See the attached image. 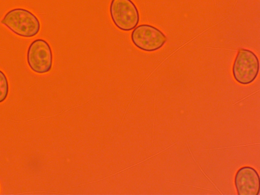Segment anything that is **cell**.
Returning a JSON list of instances; mask_svg holds the SVG:
<instances>
[{"instance_id":"cell-1","label":"cell","mask_w":260,"mask_h":195,"mask_svg":"<svg viewBox=\"0 0 260 195\" xmlns=\"http://www.w3.org/2000/svg\"><path fill=\"white\" fill-rule=\"evenodd\" d=\"M1 23L13 34L26 38L36 36L41 28L38 18L31 11L21 8L9 11Z\"/></svg>"},{"instance_id":"cell-2","label":"cell","mask_w":260,"mask_h":195,"mask_svg":"<svg viewBox=\"0 0 260 195\" xmlns=\"http://www.w3.org/2000/svg\"><path fill=\"white\" fill-rule=\"evenodd\" d=\"M259 71L257 56L249 49H240L232 67V74L236 81L241 85H249L255 81Z\"/></svg>"},{"instance_id":"cell-3","label":"cell","mask_w":260,"mask_h":195,"mask_svg":"<svg viewBox=\"0 0 260 195\" xmlns=\"http://www.w3.org/2000/svg\"><path fill=\"white\" fill-rule=\"evenodd\" d=\"M109 10L114 24L122 31H131L139 23V12L132 0H112Z\"/></svg>"},{"instance_id":"cell-4","label":"cell","mask_w":260,"mask_h":195,"mask_svg":"<svg viewBox=\"0 0 260 195\" xmlns=\"http://www.w3.org/2000/svg\"><path fill=\"white\" fill-rule=\"evenodd\" d=\"M131 38L135 46L148 52L159 50L167 41L166 36L161 30L148 24L137 26L132 31Z\"/></svg>"},{"instance_id":"cell-5","label":"cell","mask_w":260,"mask_h":195,"mask_svg":"<svg viewBox=\"0 0 260 195\" xmlns=\"http://www.w3.org/2000/svg\"><path fill=\"white\" fill-rule=\"evenodd\" d=\"M27 62L34 72L43 74L50 72L53 65V54L50 44L45 40L37 39L28 46Z\"/></svg>"},{"instance_id":"cell-6","label":"cell","mask_w":260,"mask_h":195,"mask_svg":"<svg viewBox=\"0 0 260 195\" xmlns=\"http://www.w3.org/2000/svg\"><path fill=\"white\" fill-rule=\"evenodd\" d=\"M235 186L239 195H258L260 178L257 171L250 166L240 168L236 173Z\"/></svg>"},{"instance_id":"cell-7","label":"cell","mask_w":260,"mask_h":195,"mask_svg":"<svg viewBox=\"0 0 260 195\" xmlns=\"http://www.w3.org/2000/svg\"><path fill=\"white\" fill-rule=\"evenodd\" d=\"M9 91L8 80L5 74L0 70V103L7 99Z\"/></svg>"}]
</instances>
